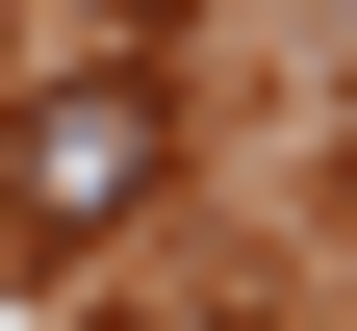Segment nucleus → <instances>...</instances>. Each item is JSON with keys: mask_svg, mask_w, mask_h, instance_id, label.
I'll list each match as a JSON object with an SVG mask.
<instances>
[{"mask_svg": "<svg viewBox=\"0 0 357 331\" xmlns=\"http://www.w3.org/2000/svg\"><path fill=\"white\" fill-rule=\"evenodd\" d=\"M153 178H178V102H153V77H52V102H0V229H26V255H102Z\"/></svg>", "mask_w": 357, "mask_h": 331, "instance_id": "1", "label": "nucleus"}, {"mask_svg": "<svg viewBox=\"0 0 357 331\" xmlns=\"http://www.w3.org/2000/svg\"><path fill=\"white\" fill-rule=\"evenodd\" d=\"M102 26H178V0H102Z\"/></svg>", "mask_w": 357, "mask_h": 331, "instance_id": "2", "label": "nucleus"}]
</instances>
